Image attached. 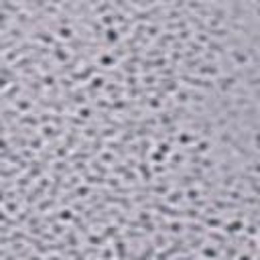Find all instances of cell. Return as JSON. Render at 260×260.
I'll use <instances>...</instances> for the list:
<instances>
[{
	"label": "cell",
	"mask_w": 260,
	"mask_h": 260,
	"mask_svg": "<svg viewBox=\"0 0 260 260\" xmlns=\"http://www.w3.org/2000/svg\"><path fill=\"white\" fill-rule=\"evenodd\" d=\"M240 195H242V193H240ZM240 195H236V199H234V197H228V199L219 201L217 205H213V207H211V209H207V211L215 213V211H221V209H234V207H240V205H244V203H246V205H250V203H252L248 195H244V197H240ZM207 211H205V213H207ZM197 213H199V211H197ZM197 213H193V215H197ZM185 217H189V215H185ZM203 217H205V215H203ZM175 219H179V217H175ZM175 219H171V221H167L162 228H158V230L150 232V240H152V242H156V240L160 238V234H162V232H167V230L173 225V221H175ZM193 219H195V217H193ZM187 230H189V228H187ZM187 230H185V232H187ZM175 238H177V236H175ZM171 240H173V238H171ZM171 240H167V242H171ZM162 246H165V242H162Z\"/></svg>",
	"instance_id": "1"
}]
</instances>
